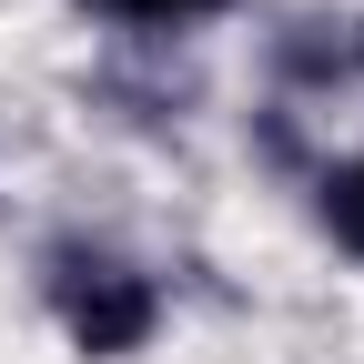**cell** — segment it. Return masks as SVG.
<instances>
[{
  "label": "cell",
  "mask_w": 364,
  "mask_h": 364,
  "mask_svg": "<svg viewBox=\"0 0 364 364\" xmlns=\"http://www.w3.org/2000/svg\"><path fill=\"white\" fill-rule=\"evenodd\" d=\"M354 51H364V41H354Z\"/></svg>",
  "instance_id": "obj_4"
},
{
  "label": "cell",
  "mask_w": 364,
  "mask_h": 364,
  "mask_svg": "<svg viewBox=\"0 0 364 364\" xmlns=\"http://www.w3.org/2000/svg\"><path fill=\"white\" fill-rule=\"evenodd\" d=\"M112 21H132V31H182V21H213V11H233V0H102Z\"/></svg>",
  "instance_id": "obj_3"
},
{
  "label": "cell",
  "mask_w": 364,
  "mask_h": 364,
  "mask_svg": "<svg viewBox=\"0 0 364 364\" xmlns=\"http://www.w3.org/2000/svg\"><path fill=\"white\" fill-rule=\"evenodd\" d=\"M41 304H51L61 344L91 354V364H122V354H142L162 334V284L142 263L102 253V243H51L41 253Z\"/></svg>",
  "instance_id": "obj_1"
},
{
  "label": "cell",
  "mask_w": 364,
  "mask_h": 364,
  "mask_svg": "<svg viewBox=\"0 0 364 364\" xmlns=\"http://www.w3.org/2000/svg\"><path fill=\"white\" fill-rule=\"evenodd\" d=\"M324 223H334V243L364 263V152H344V162L324 172Z\"/></svg>",
  "instance_id": "obj_2"
}]
</instances>
